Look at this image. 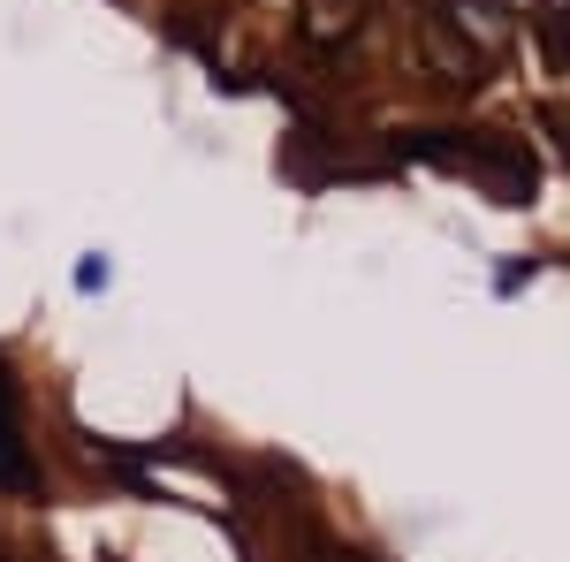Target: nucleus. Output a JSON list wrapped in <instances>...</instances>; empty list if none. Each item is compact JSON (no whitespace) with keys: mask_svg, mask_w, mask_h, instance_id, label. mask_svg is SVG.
Masks as SVG:
<instances>
[{"mask_svg":"<svg viewBox=\"0 0 570 562\" xmlns=\"http://www.w3.org/2000/svg\"><path fill=\"white\" fill-rule=\"evenodd\" d=\"M419 53H426V69H434L441 85H480V77H487V46L464 39L434 0L419 8Z\"/></svg>","mask_w":570,"mask_h":562,"instance_id":"nucleus-1","label":"nucleus"},{"mask_svg":"<svg viewBox=\"0 0 570 562\" xmlns=\"http://www.w3.org/2000/svg\"><path fill=\"white\" fill-rule=\"evenodd\" d=\"M69 289H77V297H107V289H115V252H77Z\"/></svg>","mask_w":570,"mask_h":562,"instance_id":"nucleus-2","label":"nucleus"},{"mask_svg":"<svg viewBox=\"0 0 570 562\" xmlns=\"http://www.w3.org/2000/svg\"><path fill=\"white\" fill-rule=\"evenodd\" d=\"M525 282H532V259H502L494 266V297H518Z\"/></svg>","mask_w":570,"mask_h":562,"instance_id":"nucleus-3","label":"nucleus"}]
</instances>
